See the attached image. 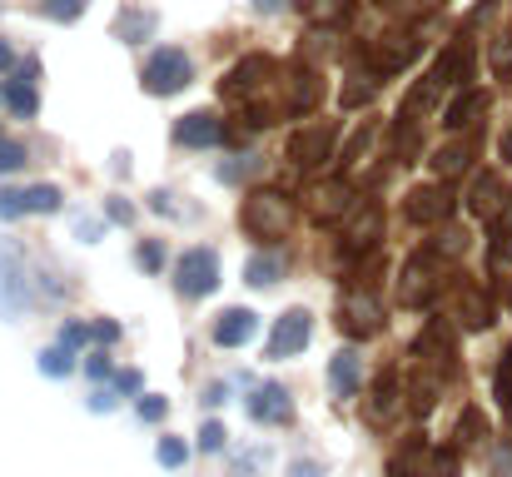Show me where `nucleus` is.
I'll return each mask as SVG.
<instances>
[{"label":"nucleus","mask_w":512,"mask_h":477,"mask_svg":"<svg viewBox=\"0 0 512 477\" xmlns=\"http://www.w3.org/2000/svg\"><path fill=\"white\" fill-rule=\"evenodd\" d=\"M15 70V50H10V40L0 35V75H10Z\"/></svg>","instance_id":"obj_45"},{"label":"nucleus","mask_w":512,"mask_h":477,"mask_svg":"<svg viewBox=\"0 0 512 477\" xmlns=\"http://www.w3.org/2000/svg\"><path fill=\"white\" fill-rule=\"evenodd\" d=\"M219 289V254L214 249H184L179 264H174V294L179 299H204Z\"/></svg>","instance_id":"obj_5"},{"label":"nucleus","mask_w":512,"mask_h":477,"mask_svg":"<svg viewBox=\"0 0 512 477\" xmlns=\"http://www.w3.org/2000/svg\"><path fill=\"white\" fill-rule=\"evenodd\" d=\"M279 100H284V115H314V110H319V100H324L319 65L294 60V65L284 70V90H279Z\"/></svg>","instance_id":"obj_9"},{"label":"nucleus","mask_w":512,"mask_h":477,"mask_svg":"<svg viewBox=\"0 0 512 477\" xmlns=\"http://www.w3.org/2000/svg\"><path fill=\"white\" fill-rule=\"evenodd\" d=\"M60 209V189L55 184H30L25 189V214H55Z\"/></svg>","instance_id":"obj_31"},{"label":"nucleus","mask_w":512,"mask_h":477,"mask_svg":"<svg viewBox=\"0 0 512 477\" xmlns=\"http://www.w3.org/2000/svg\"><path fill=\"white\" fill-rule=\"evenodd\" d=\"M368 140H373V125H363V130H358V135L348 140V150H343V155H339V164H343V169L363 159V150H368Z\"/></svg>","instance_id":"obj_38"},{"label":"nucleus","mask_w":512,"mask_h":477,"mask_svg":"<svg viewBox=\"0 0 512 477\" xmlns=\"http://www.w3.org/2000/svg\"><path fill=\"white\" fill-rule=\"evenodd\" d=\"M319 55H324V60L334 55V30H329V25H324V30H304L299 60H304V65H319Z\"/></svg>","instance_id":"obj_30"},{"label":"nucleus","mask_w":512,"mask_h":477,"mask_svg":"<svg viewBox=\"0 0 512 477\" xmlns=\"http://www.w3.org/2000/svg\"><path fill=\"white\" fill-rule=\"evenodd\" d=\"M339 150V120H309V125H299L294 135H289V145H284V159L299 169V174H314V169H324L329 159Z\"/></svg>","instance_id":"obj_3"},{"label":"nucleus","mask_w":512,"mask_h":477,"mask_svg":"<svg viewBox=\"0 0 512 477\" xmlns=\"http://www.w3.org/2000/svg\"><path fill=\"white\" fill-rule=\"evenodd\" d=\"M438 289H443V264H438V249H418V254L403 264V279H398V304L423 309Z\"/></svg>","instance_id":"obj_6"},{"label":"nucleus","mask_w":512,"mask_h":477,"mask_svg":"<svg viewBox=\"0 0 512 477\" xmlns=\"http://www.w3.org/2000/svg\"><path fill=\"white\" fill-rule=\"evenodd\" d=\"M25 214V189H0V219H20Z\"/></svg>","instance_id":"obj_40"},{"label":"nucleus","mask_w":512,"mask_h":477,"mask_svg":"<svg viewBox=\"0 0 512 477\" xmlns=\"http://www.w3.org/2000/svg\"><path fill=\"white\" fill-rule=\"evenodd\" d=\"M334 318H339V333H348V338H373L383 328V309H378L373 289H358V284L339 299Z\"/></svg>","instance_id":"obj_10"},{"label":"nucleus","mask_w":512,"mask_h":477,"mask_svg":"<svg viewBox=\"0 0 512 477\" xmlns=\"http://www.w3.org/2000/svg\"><path fill=\"white\" fill-rule=\"evenodd\" d=\"M0 100H5V110H10L15 120H35V110H40V100H35V85H25V80H5Z\"/></svg>","instance_id":"obj_26"},{"label":"nucleus","mask_w":512,"mask_h":477,"mask_svg":"<svg viewBox=\"0 0 512 477\" xmlns=\"http://www.w3.org/2000/svg\"><path fill=\"white\" fill-rule=\"evenodd\" d=\"M488 105H493V100H488V90H463V95L443 110V130H468L473 120H483V115H488Z\"/></svg>","instance_id":"obj_20"},{"label":"nucleus","mask_w":512,"mask_h":477,"mask_svg":"<svg viewBox=\"0 0 512 477\" xmlns=\"http://www.w3.org/2000/svg\"><path fill=\"white\" fill-rule=\"evenodd\" d=\"M85 368H90V373H95V378H105V373H110V358H105V353H95V358H90V363H85Z\"/></svg>","instance_id":"obj_48"},{"label":"nucleus","mask_w":512,"mask_h":477,"mask_svg":"<svg viewBox=\"0 0 512 477\" xmlns=\"http://www.w3.org/2000/svg\"><path fill=\"white\" fill-rule=\"evenodd\" d=\"M135 259H140L145 274H160V269H165V244H160V239H145V244L135 249Z\"/></svg>","instance_id":"obj_36"},{"label":"nucleus","mask_w":512,"mask_h":477,"mask_svg":"<svg viewBox=\"0 0 512 477\" xmlns=\"http://www.w3.org/2000/svg\"><path fill=\"white\" fill-rule=\"evenodd\" d=\"M413 353H418V358H423V363H428L438 378H443V373H453V358H458V348H453V333L443 328V318H433V323L418 333V348H413Z\"/></svg>","instance_id":"obj_15"},{"label":"nucleus","mask_w":512,"mask_h":477,"mask_svg":"<svg viewBox=\"0 0 512 477\" xmlns=\"http://www.w3.org/2000/svg\"><path fill=\"white\" fill-rule=\"evenodd\" d=\"M329 383H334L339 398H353V393H358V383H363V358H358L353 348H343L339 358L329 363Z\"/></svg>","instance_id":"obj_25"},{"label":"nucleus","mask_w":512,"mask_h":477,"mask_svg":"<svg viewBox=\"0 0 512 477\" xmlns=\"http://www.w3.org/2000/svg\"><path fill=\"white\" fill-rule=\"evenodd\" d=\"M249 413H254L259 423H289V418H294V403H289L284 388L269 383V388H259V393L249 398Z\"/></svg>","instance_id":"obj_24"},{"label":"nucleus","mask_w":512,"mask_h":477,"mask_svg":"<svg viewBox=\"0 0 512 477\" xmlns=\"http://www.w3.org/2000/svg\"><path fill=\"white\" fill-rule=\"evenodd\" d=\"M85 10H90V0H40V15H50V20H60V25L80 20Z\"/></svg>","instance_id":"obj_34"},{"label":"nucleus","mask_w":512,"mask_h":477,"mask_svg":"<svg viewBox=\"0 0 512 477\" xmlns=\"http://www.w3.org/2000/svg\"><path fill=\"white\" fill-rule=\"evenodd\" d=\"M299 10H309V15L324 20V25H339V20H348V15L358 10V0H299Z\"/></svg>","instance_id":"obj_29"},{"label":"nucleus","mask_w":512,"mask_h":477,"mask_svg":"<svg viewBox=\"0 0 512 477\" xmlns=\"http://www.w3.org/2000/svg\"><path fill=\"white\" fill-rule=\"evenodd\" d=\"M199 448H204V453H219V448H224V428H219V423H204V428H199Z\"/></svg>","instance_id":"obj_43"},{"label":"nucleus","mask_w":512,"mask_h":477,"mask_svg":"<svg viewBox=\"0 0 512 477\" xmlns=\"http://www.w3.org/2000/svg\"><path fill=\"white\" fill-rule=\"evenodd\" d=\"M488 65H493V75H498V80H512V35H498V40H493Z\"/></svg>","instance_id":"obj_35"},{"label":"nucleus","mask_w":512,"mask_h":477,"mask_svg":"<svg viewBox=\"0 0 512 477\" xmlns=\"http://www.w3.org/2000/svg\"><path fill=\"white\" fill-rule=\"evenodd\" d=\"M483 438H488L483 413H478V408H463V418H458V448H473V443H483Z\"/></svg>","instance_id":"obj_33"},{"label":"nucleus","mask_w":512,"mask_h":477,"mask_svg":"<svg viewBox=\"0 0 512 477\" xmlns=\"http://www.w3.org/2000/svg\"><path fill=\"white\" fill-rule=\"evenodd\" d=\"M393 403H398V373H383V378L373 383V418H388Z\"/></svg>","instance_id":"obj_32"},{"label":"nucleus","mask_w":512,"mask_h":477,"mask_svg":"<svg viewBox=\"0 0 512 477\" xmlns=\"http://www.w3.org/2000/svg\"><path fill=\"white\" fill-rule=\"evenodd\" d=\"M498 398H503V408H508V418H512V348H508V358H503V368H498Z\"/></svg>","instance_id":"obj_42"},{"label":"nucleus","mask_w":512,"mask_h":477,"mask_svg":"<svg viewBox=\"0 0 512 477\" xmlns=\"http://www.w3.org/2000/svg\"><path fill=\"white\" fill-rule=\"evenodd\" d=\"M140 418H145V423H160V418H165V398L145 393V398H140Z\"/></svg>","instance_id":"obj_44"},{"label":"nucleus","mask_w":512,"mask_h":477,"mask_svg":"<svg viewBox=\"0 0 512 477\" xmlns=\"http://www.w3.org/2000/svg\"><path fill=\"white\" fill-rule=\"evenodd\" d=\"M239 229L254 239V244H279L289 229H294V199L284 194V189H274V184H259V189H249L244 194V204H239Z\"/></svg>","instance_id":"obj_1"},{"label":"nucleus","mask_w":512,"mask_h":477,"mask_svg":"<svg viewBox=\"0 0 512 477\" xmlns=\"http://www.w3.org/2000/svg\"><path fill=\"white\" fill-rule=\"evenodd\" d=\"M40 368H45L50 378H65V373H70V353H65V348H50V353H40Z\"/></svg>","instance_id":"obj_39"},{"label":"nucleus","mask_w":512,"mask_h":477,"mask_svg":"<svg viewBox=\"0 0 512 477\" xmlns=\"http://www.w3.org/2000/svg\"><path fill=\"white\" fill-rule=\"evenodd\" d=\"M254 333H259V314L254 309H224V314L209 323V338L219 348H244Z\"/></svg>","instance_id":"obj_17"},{"label":"nucleus","mask_w":512,"mask_h":477,"mask_svg":"<svg viewBox=\"0 0 512 477\" xmlns=\"http://www.w3.org/2000/svg\"><path fill=\"white\" fill-rule=\"evenodd\" d=\"M30 150H25V145H15V140H0V174H5V169H10V174H15V169H20V164H30Z\"/></svg>","instance_id":"obj_37"},{"label":"nucleus","mask_w":512,"mask_h":477,"mask_svg":"<svg viewBox=\"0 0 512 477\" xmlns=\"http://www.w3.org/2000/svg\"><path fill=\"white\" fill-rule=\"evenodd\" d=\"M244 279H249L254 289L279 284V279H284V254H254V259L244 264Z\"/></svg>","instance_id":"obj_28"},{"label":"nucleus","mask_w":512,"mask_h":477,"mask_svg":"<svg viewBox=\"0 0 512 477\" xmlns=\"http://www.w3.org/2000/svg\"><path fill=\"white\" fill-rule=\"evenodd\" d=\"M309 333H314V314L309 309H289V314L274 323V338H269V358H294L309 348Z\"/></svg>","instance_id":"obj_14"},{"label":"nucleus","mask_w":512,"mask_h":477,"mask_svg":"<svg viewBox=\"0 0 512 477\" xmlns=\"http://www.w3.org/2000/svg\"><path fill=\"white\" fill-rule=\"evenodd\" d=\"M189 80H194V60H189V50H179V45L150 50L145 65H140L145 95H179V90H189Z\"/></svg>","instance_id":"obj_4"},{"label":"nucleus","mask_w":512,"mask_h":477,"mask_svg":"<svg viewBox=\"0 0 512 477\" xmlns=\"http://www.w3.org/2000/svg\"><path fill=\"white\" fill-rule=\"evenodd\" d=\"M453 214V194H448V179H438V184H418V189H408V199H403V219L408 224H443Z\"/></svg>","instance_id":"obj_12"},{"label":"nucleus","mask_w":512,"mask_h":477,"mask_svg":"<svg viewBox=\"0 0 512 477\" xmlns=\"http://www.w3.org/2000/svg\"><path fill=\"white\" fill-rule=\"evenodd\" d=\"M155 25H160V15H155L150 5H140V0H125V5H120V15H115V35H120L125 45L155 40Z\"/></svg>","instance_id":"obj_19"},{"label":"nucleus","mask_w":512,"mask_h":477,"mask_svg":"<svg viewBox=\"0 0 512 477\" xmlns=\"http://www.w3.org/2000/svg\"><path fill=\"white\" fill-rule=\"evenodd\" d=\"M498 159H503V164H512V125H508V135L498 140Z\"/></svg>","instance_id":"obj_49"},{"label":"nucleus","mask_w":512,"mask_h":477,"mask_svg":"<svg viewBox=\"0 0 512 477\" xmlns=\"http://www.w3.org/2000/svg\"><path fill=\"white\" fill-rule=\"evenodd\" d=\"M383 90V75L373 70V65H358L353 75H348V85L339 90V105L343 110H358V105H373V95Z\"/></svg>","instance_id":"obj_22"},{"label":"nucleus","mask_w":512,"mask_h":477,"mask_svg":"<svg viewBox=\"0 0 512 477\" xmlns=\"http://www.w3.org/2000/svg\"><path fill=\"white\" fill-rule=\"evenodd\" d=\"M274 80H284L279 60H274V55H264V50H254V55H244V60L219 80V95H224V100H234V105H249V100L269 95V85H274Z\"/></svg>","instance_id":"obj_2"},{"label":"nucleus","mask_w":512,"mask_h":477,"mask_svg":"<svg viewBox=\"0 0 512 477\" xmlns=\"http://www.w3.org/2000/svg\"><path fill=\"white\" fill-rule=\"evenodd\" d=\"M343 219H348V224H343V239H339L343 254H373V249L383 244V204H378V199H363V194H358V204H353Z\"/></svg>","instance_id":"obj_7"},{"label":"nucleus","mask_w":512,"mask_h":477,"mask_svg":"<svg viewBox=\"0 0 512 477\" xmlns=\"http://www.w3.org/2000/svg\"><path fill=\"white\" fill-rule=\"evenodd\" d=\"M184 458H189V453H184L179 438H160V463H165V468H184Z\"/></svg>","instance_id":"obj_41"},{"label":"nucleus","mask_w":512,"mask_h":477,"mask_svg":"<svg viewBox=\"0 0 512 477\" xmlns=\"http://www.w3.org/2000/svg\"><path fill=\"white\" fill-rule=\"evenodd\" d=\"M219 140H224V120L214 110H189V115L174 120V145L179 150H209Z\"/></svg>","instance_id":"obj_13"},{"label":"nucleus","mask_w":512,"mask_h":477,"mask_svg":"<svg viewBox=\"0 0 512 477\" xmlns=\"http://www.w3.org/2000/svg\"><path fill=\"white\" fill-rule=\"evenodd\" d=\"M353 204H358V189H353L348 174H329V179H319V184L309 189V214H314L319 224H339Z\"/></svg>","instance_id":"obj_11"},{"label":"nucleus","mask_w":512,"mask_h":477,"mask_svg":"<svg viewBox=\"0 0 512 477\" xmlns=\"http://www.w3.org/2000/svg\"><path fill=\"white\" fill-rule=\"evenodd\" d=\"M443 90H448V85H443V80H438V75L428 70V75H423V80H418V85L408 90V100H403L398 120H413V125H418V120H423V115H428V110L438 105V95H443Z\"/></svg>","instance_id":"obj_23"},{"label":"nucleus","mask_w":512,"mask_h":477,"mask_svg":"<svg viewBox=\"0 0 512 477\" xmlns=\"http://www.w3.org/2000/svg\"><path fill=\"white\" fill-rule=\"evenodd\" d=\"M503 204H508V194H503V184H498V174H483V179H473V189H468V209L478 214V219H498L503 214Z\"/></svg>","instance_id":"obj_21"},{"label":"nucleus","mask_w":512,"mask_h":477,"mask_svg":"<svg viewBox=\"0 0 512 477\" xmlns=\"http://www.w3.org/2000/svg\"><path fill=\"white\" fill-rule=\"evenodd\" d=\"M433 75L448 85V90H458V85H468L473 80V40L468 35H458L443 55H438V65H433Z\"/></svg>","instance_id":"obj_18"},{"label":"nucleus","mask_w":512,"mask_h":477,"mask_svg":"<svg viewBox=\"0 0 512 477\" xmlns=\"http://www.w3.org/2000/svg\"><path fill=\"white\" fill-rule=\"evenodd\" d=\"M110 219H125V224H130V219H135V209H130L125 199H110Z\"/></svg>","instance_id":"obj_46"},{"label":"nucleus","mask_w":512,"mask_h":477,"mask_svg":"<svg viewBox=\"0 0 512 477\" xmlns=\"http://www.w3.org/2000/svg\"><path fill=\"white\" fill-rule=\"evenodd\" d=\"M249 5H254V10H259V15H279V10H284V5H289V0H249Z\"/></svg>","instance_id":"obj_47"},{"label":"nucleus","mask_w":512,"mask_h":477,"mask_svg":"<svg viewBox=\"0 0 512 477\" xmlns=\"http://www.w3.org/2000/svg\"><path fill=\"white\" fill-rule=\"evenodd\" d=\"M468 159H473V145H468V140L443 145V150H433V174H438V179H458V174L468 169Z\"/></svg>","instance_id":"obj_27"},{"label":"nucleus","mask_w":512,"mask_h":477,"mask_svg":"<svg viewBox=\"0 0 512 477\" xmlns=\"http://www.w3.org/2000/svg\"><path fill=\"white\" fill-rule=\"evenodd\" d=\"M453 314H458V323L463 328H488L493 323V304L483 299V289L473 284V279H453Z\"/></svg>","instance_id":"obj_16"},{"label":"nucleus","mask_w":512,"mask_h":477,"mask_svg":"<svg viewBox=\"0 0 512 477\" xmlns=\"http://www.w3.org/2000/svg\"><path fill=\"white\" fill-rule=\"evenodd\" d=\"M418 50H423V40H418L413 30H388V35H378V40L363 50V65H373V70L388 80V75H403V70L418 60Z\"/></svg>","instance_id":"obj_8"}]
</instances>
